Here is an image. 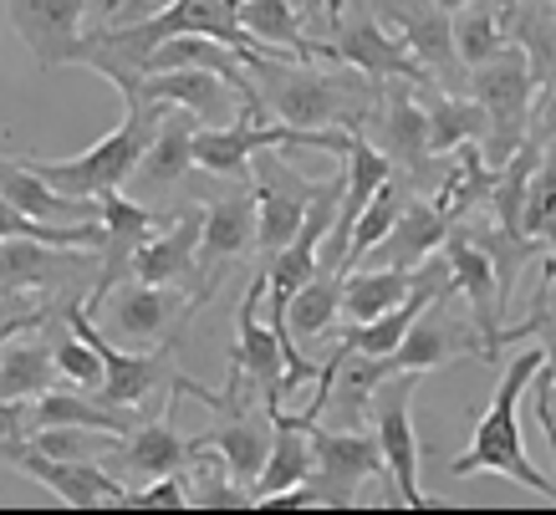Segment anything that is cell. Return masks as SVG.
I'll return each instance as SVG.
<instances>
[{"mask_svg": "<svg viewBox=\"0 0 556 515\" xmlns=\"http://www.w3.org/2000/svg\"><path fill=\"white\" fill-rule=\"evenodd\" d=\"M261 108L287 128H363L378 98V83L363 72L342 67L338 72H317L306 67V56H276V51H251L245 56Z\"/></svg>", "mask_w": 556, "mask_h": 515, "instance_id": "1", "label": "cell"}, {"mask_svg": "<svg viewBox=\"0 0 556 515\" xmlns=\"http://www.w3.org/2000/svg\"><path fill=\"white\" fill-rule=\"evenodd\" d=\"M536 367H541V348H526L510 357V367L501 373V382H495V399H490V409L480 414V424H475L470 444L459 449V454H450V475H455V480L506 475V480L556 500V485L526 460V449H521V399H526V388H531V378H536Z\"/></svg>", "mask_w": 556, "mask_h": 515, "instance_id": "2", "label": "cell"}, {"mask_svg": "<svg viewBox=\"0 0 556 515\" xmlns=\"http://www.w3.org/2000/svg\"><path fill=\"white\" fill-rule=\"evenodd\" d=\"M159 117H164V102H149L123 87V123L108 138H98L87 153H77V159H31V153H16V159L31 174H41L51 189L77 194V200H98V194L123 189V184L134 179V168L143 159V149H149Z\"/></svg>", "mask_w": 556, "mask_h": 515, "instance_id": "3", "label": "cell"}, {"mask_svg": "<svg viewBox=\"0 0 556 515\" xmlns=\"http://www.w3.org/2000/svg\"><path fill=\"white\" fill-rule=\"evenodd\" d=\"M67 327L83 337V342H92L102 357V382H98L92 399L113 403V409H134V414L149 418V403L174 388V373H179V367H174V352H179L185 337H169V342H159V348H149V352L118 348V342L83 312L77 297H67Z\"/></svg>", "mask_w": 556, "mask_h": 515, "instance_id": "4", "label": "cell"}, {"mask_svg": "<svg viewBox=\"0 0 556 515\" xmlns=\"http://www.w3.org/2000/svg\"><path fill=\"white\" fill-rule=\"evenodd\" d=\"M465 87H470V98L485 108V168H501L510 153L521 149L526 138H531V98H536V77H531V62H526V51L516 41L495 51L490 62L465 72Z\"/></svg>", "mask_w": 556, "mask_h": 515, "instance_id": "5", "label": "cell"}, {"mask_svg": "<svg viewBox=\"0 0 556 515\" xmlns=\"http://www.w3.org/2000/svg\"><path fill=\"white\" fill-rule=\"evenodd\" d=\"M194 312H200V301L185 297L179 286H159V281L128 276V281H118L98 301L92 322H102L118 348L149 352V348H159V342H169V337H185Z\"/></svg>", "mask_w": 556, "mask_h": 515, "instance_id": "6", "label": "cell"}, {"mask_svg": "<svg viewBox=\"0 0 556 515\" xmlns=\"http://www.w3.org/2000/svg\"><path fill=\"white\" fill-rule=\"evenodd\" d=\"M414 393H419V373H388V378L372 388L368 429H372V439H378L388 480L399 490V505H439L419 485L424 449H419V429H414Z\"/></svg>", "mask_w": 556, "mask_h": 515, "instance_id": "7", "label": "cell"}, {"mask_svg": "<svg viewBox=\"0 0 556 515\" xmlns=\"http://www.w3.org/2000/svg\"><path fill=\"white\" fill-rule=\"evenodd\" d=\"M455 357H485L490 363L480 327L470 322V312H455V291H444V297H434L414 316L404 342L388 352V357H378V367H383V378L388 373H419L424 378V373L455 363Z\"/></svg>", "mask_w": 556, "mask_h": 515, "instance_id": "8", "label": "cell"}, {"mask_svg": "<svg viewBox=\"0 0 556 515\" xmlns=\"http://www.w3.org/2000/svg\"><path fill=\"white\" fill-rule=\"evenodd\" d=\"M383 454L372 429H327L312 424V475H306V495L312 505H357L363 485L383 480Z\"/></svg>", "mask_w": 556, "mask_h": 515, "instance_id": "9", "label": "cell"}, {"mask_svg": "<svg viewBox=\"0 0 556 515\" xmlns=\"http://www.w3.org/2000/svg\"><path fill=\"white\" fill-rule=\"evenodd\" d=\"M251 194H255V255L270 261L276 250L291 246V235L302 230V215L317 184L302 168L287 164V149H255L251 153Z\"/></svg>", "mask_w": 556, "mask_h": 515, "instance_id": "10", "label": "cell"}, {"mask_svg": "<svg viewBox=\"0 0 556 515\" xmlns=\"http://www.w3.org/2000/svg\"><path fill=\"white\" fill-rule=\"evenodd\" d=\"M255 250V194L251 179H236L230 194H219L215 204H204L200 215V250H194V291L189 297L210 301L219 291V281L230 276L240 255Z\"/></svg>", "mask_w": 556, "mask_h": 515, "instance_id": "11", "label": "cell"}, {"mask_svg": "<svg viewBox=\"0 0 556 515\" xmlns=\"http://www.w3.org/2000/svg\"><path fill=\"white\" fill-rule=\"evenodd\" d=\"M98 219H102V246H98V276H92V286H87V297H83L87 316L98 312V301L108 297L113 286L128 281L134 250L159 230V210L138 204L128 189H108V194H98Z\"/></svg>", "mask_w": 556, "mask_h": 515, "instance_id": "12", "label": "cell"}, {"mask_svg": "<svg viewBox=\"0 0 556 515\" xmlns=\"http://www.w3.org/2000/svg\"><path fill=\"white\" fill-rule=\"evenodd\" d=\"M123 92H138V98L149 102H164V108H185L194 113V123H230L240 108H261V102H245L236 87L225 83L219 72L210 67H164V72H138V77H118L113 83Z\"/></svg>", "mask_w": 556, "mask_h": 515, "instance_id": "13", "label": "cell"}, {"mask_svg": "<svg viewBox=\"0 0 556 515\" xmlns=\"http://www.w3.org/2000/svg\"><path fill=\"white\" fill-rule=\"evenodd\" d=\"M98 261V250L47 246V240H0V297H62Z\"/></svg>", "mask_w": 556, "mask_h": 515, "instance_id": "14", "label": "cell"}, {"mask_svg": "<svg viewBox=\"0 0 556 515\" xmlns=\"http://www.w3.org/2000/svg\"><path fill=\"white\" fill-rule=\"evenodd\" d=\"M444 261H450V281H455V297H465V312L485 337V352L495 363V342L506 348V291H501V276H495V261H490L485 246H475V235H444Z\"/></svg>", "mask_w": 556, "mask_h": 515, "instance_id": "15", "label": "cell"}, {"mask_svg": "<svg viewBox=\"0 0 556 515\" xmlns=\"http://www.w3.org/2000/svg\"><path fill=\"white\" fill-rule=\"evenodd\" d=\"M372 11H378L388 32L404 41V51L429 77H439L444 87L465 83V67L455 56V36H450V11H439L434 0H372Z\"/></svg>", "mask_w": 556, "mask_h": 515, "instance_id": "16", "label": "cell"}, {"mask_svg": "<svg viewBox=\"0 0 556 515\" xmlns=\"http://www.w3.org/2000/svg\"><path fill=\"white\" fill-rule=\"evenodd\" d=\"M189 168H194V113L164 108L149 149H143V159H138V168H134V179L123 184V189H128L138 204L159 210V204L174 200V189L189 179Z\"/></svg>", "mask_w": 556, "mask_h": 515, "instance_id": "17", "label": "cell"}, {"mask_svg": "<svg viewBox=\"0 0 556 515\" xmlns=\"http://www.w3.org/2000/svg\"><path fill=\"white\" fill-rule=\"evenodd\" d=\"M414 92H419V83L388 77V83H378V98H372V113H368V117H378V143H372V149L383 153L404 179H419L424 168L434 164V153H429V123H424V102H414Z\"/></svg>", "mask_w": 556, "mask_h": 515, "instance_id": "18", "label": "cell"}, {"mask_svg": "<svg viewBox=\"0 0 556 515\" xmlns=\"http://www.w3.org/2000/svg\"><path fill=\"white\" fill-rule=\"evenodd\" d=\"M5 11L41 72L77 67L87 36V0H5Z\"/></svg>", "mask_w": 556, "mask_h": 515, "instance_id": "19", "label": "cell"}, {"mask_svg": "<svg viewBox=\"0 0 556 515\" xmlns=\"http://www.w3.org/2000/svg\"><path fill=\"white\" fill-rule=\"evenodd\" d=\"M26 480L47 485L51 495L72 505V511H92V505H128V485L113 475V469L102 465V460H51L41 449H21L16 465Z\"/></svg>", "mask_w": 556, "mask_h": 515, "instance_id": "20", "label": "cell"}, {"mask_svg": "<svg viewBox=\"0 0 556 515\" xmlns=\"http://www.w3.org/2000/svg\"><path fill=\"white\" fill-rule=\"evenodd\" d=\"M179 388H174V399H169V409H164V418H143L128 439H123L102 465L113 469L123 485H143V480H153V475H185V465H189V439H179Z\"/></svg>", "mask_w": 556, "mask_h": 515, "instance_id": "21", "label": "cell"}, {"mask_svg": "<svg viewBox=\"0 0 556 515\" xmlns=\"http://www.w3.org/2000/svg\"><path fill=\"white\" fill-rule=\"evenodd\" d=\"M455 230V215H450V204L439 200H419V194H408V204L399 210V219L388 225V235L378 246L357 261V266H404L414 271L419 261H429L439 246H444V235Z\"/></svg>", "mask_w": 556, "mask_h": 515, "instance_id": "22", "label": "cell"}, {"mask_svg": "<svg viewBox=\"0 0 556 515\" xmlns=\"http://www.w3.org/2000/svg\"><path fill=\"white\" fill-rule=\"evenodd\" d=\"M312 475V424L302 414H287L281 403L270 409V449H266V465L251 485V511L270 495H287L296 485H306Z\"/></svg>", "mask_w": 556, "mask_h": 515, "instance_id": "23", "label": "cell"}, {"mask_svg": "<svg viewBox=\"0 0 556 515\" xmlns=\"http://www.w3.org/2000/svg\"><path fill=\"white\" fill-rule=\"evenodd\" d=\"M200 215L204 204H185L174 225L164 235H149L134 250V271L138 281H159V286H185L194 281V250H200Z\"/></svg>", "mask_w": 556, "mask_h": 515, "instance_id": "24", "label": "cell"}, {"mask_svg": "<svg viewBox=\"0 0 556 515\" xmlns=\"http://www.w3.org/2000/svg\"><path fill=\"white\" fill-rule=\"evenodd\" d=\"M0 200L16 204L21 215L41 219V225H83V219H98V200H77V194L51 189L41 174H31L11 153H0Z\"/></svg>", "mask_w": 556, "mask_h": 515, "instance_id": "25", "label": "cell"}, {"mask_svg": "<svg viewBox=\"0 0 556 515\" xmlns=\"http://www.w3.org/2000/svg\"><path fill=\"white\" fill-rule=\"evenodd\" d=\"M266 123V108H240L230 123L215 128H194V168L210 179H251V153H255V128Z\"/></svg>", "mask_w": 556, "mask_h": 515, "instance_id": "26", "label": "cell"}, {"mask_svg": "<svg viewBox=\"0 0 556 515\" xmlns=\"http://www.w3.org/2000/svg\"><path fill=\"white\" fill-rule=\"evenodd\" d=\"M41 327H11L0 337V399L31 403L47 388H56V363H51L47 337H36Z\"/></svg>", "mask_w": 556, "mask_h": 515, "instance_id": "27", "label": "cell"}, {"mask_svg": "<svg viewBox=\"0 0 556 515\" xmlns=\"http://www.w3.org/2000/svg\"><path fill=\"white\" fill-rule=\"evenodd\" d=\"M240 26L276 56H327L317 36H306V16L291 0H240Z\"/></svg>", "mask_w": 556, "mask_h": 515, "instance_id": "28", "label": "cell"}, {"mask_svg": "<svg viewBox=\"0 0 556 515\" xmlns=\"http://www.w3.org/2000/svg\"><path fill=\"white\" fill-rule=\"evenodd\" d=\"M424 123H429V153L444 159V153L459 149H485V108L475 98H455V92H424Z\"/></svg>", "mask_w": 556, "mask_h": 515, "instance_id": "29", "label": "cell"}, {"mask_svg": "<svg viewBox=\"0 0 556 515\" xmlns=\"http://www.w3.org/2000/svg\"><path fill=\"white\" fill-rule=\"evenodd\" d=\"M414 286V271L404 266H353L342 271V297H338V312L348 322H372L378 312L399 306Z\"/></svg>", "mask_w": 556, "mask_h": 515, "instance_id": "30", "label": "cell"}, {"mask_svg": "<svg viewBox=\"0 0 556 515\" xmlns=\"http://www.w3.org/2000/svg\"><path fill=\"white\" fill-rule=\"evenodd\" d=\"M450 36H455V56L465 72L490 62V56L510 41L506 36V0H465L459 11H450Z\"/></svg>", "mask_w": 556, "mask_h": 515, "instance_id": "31", "label": "cell"}, {"mask_svg": "<svg viewBox=\"0 0 556 515\" xmlns=\"http://www.w3.org/2000/svg\"><path fill=\"white\" fill-rule=\"evenodd\" d=\"M338 297H342V271L317 266L296 291L287 297V327L296 342H312L321 337L332 322H338Z\"/></svg>", "mask_w": 556, "mask_h": 515, "instance_id": "32", "label": "cell"}, {"mask_svg": "<svg viewBox=\"0 0 556 515\" xmlns=\"http://www.w3.org/2000/svg\"><path fill=\"white\" fill-rule=\"evenodd\" d=\"M404 204H408V179L399 174V168H393V174L378 184V194L363 204V215L353 219V235H348V271H353L357 261H363V255H368V250L383 240L388 225L399 219V210H404Z\"/></svg>", "mask_w": 556, "mask_h": 515, "instance_id": "33", "label": "cell"}, {"mask_svg": "<svg viewBox=\"0 0 556 515\" xmlns=\"http://www.w3.org/2000/svg\"><path fill=\"white\" fill-rule=\"evenodd\" d=\"M26 444L51 454V460H108L123 444V434L83 429V424H41V429L26 434Z\"/></svg>", "mask_w": 556, "mask_h": 515, "instance_id": "34", "label": "cell"}, {"mask_svg": "<svg viewBox=\"0 0 556 515\" xmlns=\"http://www.w3.org/2000/svg\"><path fill=\"white\" fill-rule=\"evenodd\" d=\"M164 5L174 0H87V21H92V32H118V26L159 16Z\"/></svg>", "mask_w": 556, "mask_h": 515, "instance_id": "35", "label": "cell"}, {"mask_svg": "<svg viewBox=\"0 0 556 515\" xmlns=\"http://www.w3.org/2000/svg\"><path fill=\"white\" fill-rule=\"evenodd\" d=\"M128 505H169V511H189V485L185 475H153L143 485H128Z\"/></svg>", "mask_w": 556, "mask_h": 515, "instance_id": "36", "label": "cell"}, {"mask_svg": "<svg viewBox=\"0 0 556 515\" xmlns=\"http://www.w3.org/2000/svg\"><path fill=\"white\" fill-rule=\"evenodd\" d=\"M21 449H26V403L0 399V465H16Z\"/></svg>", "mask_w": 556, "mask_h": 515, "instance_id": "37", "label": "cell"}, {"mask_svg": "<svg viewBox=\"0 0 556 515\" xmlns=\"http://www.w3.org/2000/svg\"><path fill=\"white\" fill-rule=\"evenodd\" d=\"M531 403H536V418H541V434H546V444H552V460H556V388L546 382V373L536 367V378H531Z\"/></svg>", "mask_w": 556, "mask_h": 515, "instance_id": "38", "label": "cell"}, {"mask_svg": "<svg viewBox=\"0 0 556 515\" xmlns=\"http://www.w3.org/2000/svg\"><path fill=\"white\" fill-rule=\"evenodd\" d=\"M531 138L556 143V83H541L531 98Z\"/></svg>", "mask_w": 556, "mask_h": 515, "instance_id": "39", "label": "cell"}, {"mask_svg": "<svg viewBox=\"0 0 556 515\" xmlns=\"http://www.w3.org/2000/svg\"><path fill=\"white\" fill-rule=\"evenodd\" d=\"M541 301H546V316H556V266H546L541 276Z\"/></svg>", "mask_w": 556, "mask_h": 515, "instance_id": "40", "label": "cell"}, {"mask_svg": "<svg viewBox=\"0 0 556 515\" xmlns=\"http://www.w3.org/2000/svg\"><path fill=\"white\" fill-rule=\"evenodd\" d=\"M439 11H459V5H465V0H434Z\"/></svg>", "mask_w": 556, "mask_h": 515, "instance_id": "41", "label": "cell"}]
</instances>
